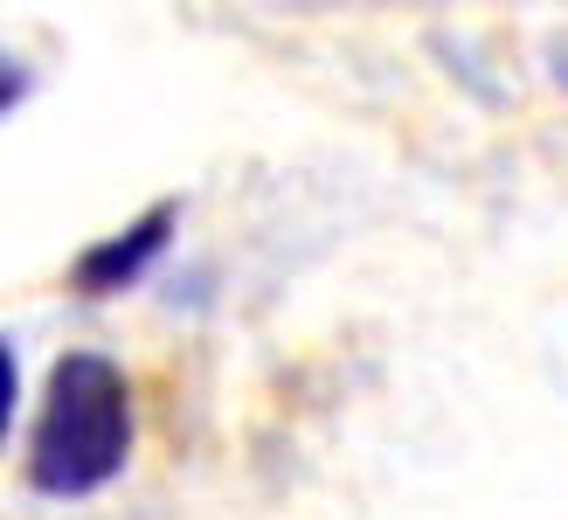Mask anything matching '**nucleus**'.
<instances>
[{"instance_id": "obj_4", "label": "nucleus", "mask_w": 568, "mask_h": 520, "mask_svg": "<svg viewBox=\"0 0 568 520\" xmlns=\"http://www.w3.org/2000/svg\"><path fill=\"white\" fill-rule=\"evenodd\" d=\"M561 83H568V70H561Z\"/></svg>"}, {"instance_id": "obj_1", "label": "nucleus", "mask_w": 568, "mask_h": 520, "mask_svg": "<svg viewBox=\"0 0 568 520\" xmlns=\"http://www.w3.org/2000/svg\"><path fill=\"white\" fill-rule=\"evenodd\" d=\"M132 438L139 417L125 368L111 354H91V347H70L49 361L21 472L42 500H91L132 466Z\"/></svg>"}, {"instance_id": "obj_2", "label": "nucleus", "mask_w": 568, "mask_h": 520, "mask_svg": "<svg viewBox=\"0 0 568 520\" xmlns=\"http://www.w3.org/2000/svg\"><path fill=\"white\" fill-rule=\"evenodd\" d=\"M174 237H181V201L166 194L139 222L111 229V237H98V243H83L77 264H70V284L83 299H119V292H132V284L153 278V264L174 250Z\"/></svg>"}, {"instance_id": "obj_3", "label": "nucleus", "mask_w": 568, "mask_h": 520, "mask_svg": "<svg viewBox=\"0 0 568 520\" xmlns=\"http://www.w3.org/2000/svg\"><path fill=\"white\" fill-rule=\"evenodd\" d=\"M0 396H8V410H0V423L14 430V402H21V361H14V333L0 340Z\"/></svg>"}]
</instances>
